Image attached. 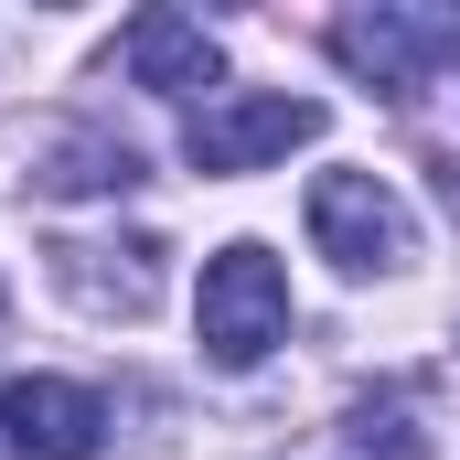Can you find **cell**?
Instances as JSON below:
<instances>
[{
  "label": "cell",
  "instance_id": "obj_1",
  "mask_svg": "<svg viewBox=\"0 0 460 460\" xmlns=\"http://www.w3.org/2000/svg\"><path fill=\"white\" fill-rule=\"evenodd\" d=\"M193 332H204V353H215L226 375L268 364V343L289 332V268H279L257 235H235V246H215V257H204V289H193Z\"/></svg>",
  "mask_w": 460,
  "mask_h": 460
},
{
  "label": "cell",
  "instance_id": "obj_2",
  "mask_svg": "<svg viewBox=\"0 0 460 460\" xmlns=\"http://www.w3.org/2000/svg\"><path fill=\"white\" fill-rule=\"evenodd\" d=\"M332 54H343L375 97L407 108L439 65H460V11H396V0H375V11H343L332 22Z\"/></svg>",
  "mask_w": 460,
  "mask_h": 460
},
{
  "label": "cell",
  "instance_id": "obj_3",
  "mask_svg": "<svg viewBox=\"0 0 460 460\" xmlns=\"http://www.w3.org/2000/svg\"><path fill=\"white\" fill-rule=\"evenodd\" d=\"M311 246L332 268H353V279H375V268H407L418 257V226H407V204L375 172H322L311 182Z\"/></svg>",
  "mask_w": 460,
  "mask_h": 460
},
{
  "label": "cell",
  "instance_id": "obj_4",
  "mask_svg": "<svg viewBox=\"0 0 460 460\" xmlns=\"http://www.w3.org/2000/svg\"><path fill=\"white\" fill-rule=\"evenodd\" d=\"M300 139H322V108L311 97H215V108H193V128H182V161L215 172V182H235V172L289 161Z\"/></svg>",
  "mask_w": 460,
  "mask_h": 460
},
{
  "label": "cell",
  "instance_id": "obj_5",
  "mask_svg": "<svg viewBox=\"0 0 460 460\" xmlns=\"http://www.w3.org/2000/svg\"><path fill=\"white\" fill-rule=\"evenodd\" d=\"M0 439L22 460H97L108 450V396L75 375H11L0 385Z\"/></svg>",
  "mask_w": 460,
  "mask_h": 460
},
{
  "label": "cell",
  "instance_id": "obj_6",
  "mask_svg": "<svg viewBox=\"0 0 460 460\" xmlns=\"http://www.w3.org/2000/svg\"><path fill=\"white\" fill-rule=\"evenodd\" d=\"M118 65H128V86H150V97H204V86H226V54H215V32H204L193 11H139V22L118 32Z\"/></svg>",
  "mask_w": 460,
  "mask_h": 460
},
{
  "label": "cell",
  "instance_id": "obj_7",
  "mask_svg": "<svg viewBox=\"0 0 460 460\" xmlns=\"http://www.w3.org/2000/svg\"><path fill=\"white\" fill-rule=\"evenodd\" d=\"M161 235H128V246H54V279L97 311V322H139L161 300Z\"/></svg>",
  "mask_w": 460,
  "mask_h": 460
},
{
  "label": "cell",
  "instance_id": "obj_8",
  "mask_svg": "<svg viewBox=\"0 0 460 460\" xmlns=\"http://www.w3.org/2000/svg\"><path fill=\"white\" fill-rule=\"evenodd\" d=\"M139 182V150L108 128H65L43 161H32V193H128Z\"/></svg>",
  "mask_w": 460,
  "mask_h": 460
},
{
  "label": "cell",
  "instance_id": "obj_9",
  "mask_svg": "<svg viewBox=\"0 0 460 460\" xmlns=\"http://www.w3.org/2000/svg\"><path fill=\"white\" fill-rule=\"evenodd\" d=\"M343 439H353V460H429L418 396H407V385H364V396L343 407Z\"/></svg>",
  "mask_w": 460,
  "mask_h": 460
}]
</instances>
